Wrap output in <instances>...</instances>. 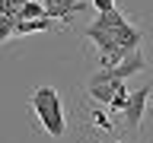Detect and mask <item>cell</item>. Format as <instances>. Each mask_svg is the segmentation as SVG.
Instances as JSON below:
<instances>
[{
    "label": "cell",
    "mask_w": 153,
    "mask_h": 143,
    "mask_svg": "<svg viewBox=\"0 0 153 143\" xmlns=\"http://www.w3.org/2000/svg\"><path fill=\"white\" fill-rule=\"evenodd\" d=\"M32 111H35L42 130L51 137H64L67 133V118H64V102L51 86H35L32 89Z\"/></svg>",
    "instance_id": "cell-1"
},
{
    "label": "cell",
    "mask_w": 153,
    "mask_h": 143,
    "mask_svg": "<svg viewBox=\"0 0 153 143\" xmlns=\"http://www.w3.org/2000/svg\"><path fill=\"white\" fill-rule=\"evenodd\" d=\"M150 89L153 86H143V89H134L131 95H128V102H124V108H121V121H124V127L128 130H137L143 124V118H147V105H150Z\"/></svg>",
    "instance_id": "cell-2"
},
{
    "label": "cell",
    "mask_w": 153,
    "mask_h": 143,
    "mask_svg": "<svg viewBox=\"0 0 153 143\" xmlns=\"http://www.w3.org/2000/svg\"><path fill=\"white\" fill-rule=\"evenodd\" d=\"M121 83H124V80H118L108 67H102L99 73H93L89 80H86V92H89V99H93V102L108 105V102L115 99V89H118Z\"/></svg>",
    "instance_id": "cell-3"
},
{
    "label": "cell",
    "mask_w": 153,
    "mask_h": 143,
    "mask_svg": "<svg viewBox=\"0 0 153 143\" xmlns=\"http://www.w3.org/2000/svg\"><path fill=\"white\" fill-rule=\"evenodd\" d=\"M48 10V16L51 19H61V22H70V16H74L76 10H83L86 3L83 0H42Z\"/></svg>",
    "instance_id": "cell-4"
},
{
    "label": "cell",
    "mask_w": 153,
    "mask_h": 143,
    "mask_svg": "<svg viewBox=\"0 0 153 143\" xmlns=\"http://www.w3.org/2000/svg\"><path fill=\"white\" fill-rule=\"evenodd\" d=\"M143 67H147V64H143V54H140V48H137V51H131V54H124L121 60H118L115 67H108V70H112L118 80H128V76L140 73Z\"/></svg>",
    "instance_id": "cell-5"
},
{
    "label": "cell",
    "mask_w": 153,
    "mask_h": 143,
    "mask_svg": "<svg viewBox=\"0 0 153 143\" xmlns=\"http://www.w3.org/2000/svg\"><path fill=\"white\" fill-rule=\"evenodd\" d=\"M128 95H131V92H128V80H124V83L118 86V89H115V99H112V102H108V105H105V108H108V111H112V114H121L124 102H128Z\"/></svg>",
    "instance_id": "cell-6"
},
{
    "label": "cell",
    "mask_w": 153,
    "mask_h": 143,
    "mask_svg": "<svg viewBox=\"0 0 153 143\" xmlns=\"http://www.w3.org/2000/svg\"><path fill=\"white\" fill-rule=\"evenodd\" d=\"M13 29H16V16L0 10V41H7V38L13 35Z\"/></svg>",
    "instance_id": "cell-7"
},
{
    "label": "cell",
    "mask_w": 153,
    "mask_h": 143,
    "mask_svg": "<svg viewBox=\"0 0 153 143\" xmlns=\"http://www.w3.org/2000/svg\"><path fill=\"white\" fill-rule=\"evenodd\" d=\"M93 121H96V127H102V130H112V118L99 108V111H93Z\"/></svg>",
    "instance_id": "cell-8"
},
{
    "label": "cell",
    "mask_w": 153,
    "mask_h": 143,
    "mask_svg": "<svg viewBox=\"0 0 153 143\" xmlns=\"http://www.w3.org/2000/svg\"><path fill=\"white\" fill-rule=\"evenodd\" d=\"M93 3L96 13H108V10H115V0H89Z\"/></svg>",
    "instance_id": "cell-9"
},
{
    "label": "cell",
    "mask_w": 153,
    "mask_h": 143,
    "mask_svg": "<svg viewBox=\"0 0 153 143\" xmlns=\"http://www.w3.org/2000/svg\"><path fill=\"white\" fill-rule=\"evenodd\" d=\"M147 118H153V89H150V105H147Z\"/></svg>",
    "instance_id": "cell-10"
}]
</instances>
